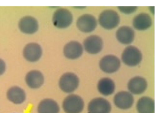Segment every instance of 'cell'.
<instances>
[{"label": "cell", "instance_id": "obj_1", "mask_svg": "<svg viewBox=\"0 0 160 113\" xmlns=\"http://www.w3.org/2000/svg\"><path fill=\"white\" fill-rule=\"evenodd\" d=\"M84 103L79 96L71 94L66 96L62 103V107L66 113H80L83 110Z\"/></svg>", "mask_w": 160, "mask_h": 113}, {"label": "cell", "instance_id": "obj_2", "mask_svg": "<svg viewBox=\"0 0 160 113\" xmlns=\"http://www.w3.org/2000/svg\"><path fill=\"white\" fill-rule=\"evenodd\" d=\"M73 16L71 12L67 9H58L54 12L52 17L53 25L59 28L68 27L72 22Z\"/></svg>", "mask_w": 160, "mask_h": 113}, {"label": "cell", "instance_id": "obj_3", "mask_svg": "<svg viewBox=\"0 0 160 113\" xmlns=\"http://www.w3.org/2000/svg\"><path fill=\"white\" fill-rule=\"evenodd\" d=\"M123 62L127 65L134 66L141 62L142 55L137 47L132 46L127 47L123 50L121 56Z\"/></svg>", "mask_w": 160, "mask_h": 113}, {"label": "cell", "instance_id": "obj_4", "mask_svg": "<svg viewBox=\"0 0 160 113\" xmlns=\"http://www.w3.org/2000/svg\"><path fill=\"white\" fill-rule=\"evenodd\" d=\"M98 21L102 27L110 29L117 26L120 22V18L115 11L111 10H106L100 14Z\"/></svg>", "mask_w": 160, "mask_h": 113}, {"label": "cell", "instance_id": "obj_5", "mask_svg": "<svg viewBox=\"0 0 160 113\" xmlns=\"http://www.w3.org/2000/svg\"><path fill=\"white\" fill-rule=\"evenodd\" d=\"M79 82V78L76 75L72 73L67 72L63 74L60 77L58 85L63 92L71 93L77 89Z\"/></svg>", "mask_w": 160, "mask_h": 113}, {"label": "cell", "instance_id": "obj_6", "mask_svg": "<svg viewBox=\"0 0 160 113\" xmlns=\"http://www.w3.org/2000/svg\"><path fill=\"white\" fill-rule=\"evenodd\" d=\"M120 65L119 59L116 56L112 55L104 56L99 62L101 69L107 73H112L116 72L119 68Z\"/></svg>", "mask_w": 160, "mask_h": 113}, {"label": "cell", "instance_id": "obj_7", "mask_svg": "<svg viewBox=\"0 0 160 113\" xmlns=\"http://www.w3.org/2000/svg\"><path fill=\"white\" fill-rule=\"evenodd\" d=\"M111 106L110 103L105 99L98 97L91 100L88 103V113H110Z\"/></svg>", "mask_w": 160, "mask_h": 113}, {"label": "cell", "instance_id": "obj_8", "mask_svg": "<svg viewBox=\"0 0 160 113\" xmlns=\"http://www.w3.org/2000/svg\"><path fill=\"white\" fill-rule=\"evenodd\" d=\"M23 55L28 61L34 62L38 61L42 55V47L38 44L30 43L27 44L23 50Z\"/></svg>", "mask_w": 160, "mask_h": 113}, {"label": "cell", "instance_id": "obj_9", "mask_svg": "<svg viewBox=\"0 0 160 113\" xmlns=\"http://www.w3.org/2000/svg\"><path fill=\"white\" fill-rule=\"evenodd\" d=\"M76 25L81 32L88 33L93 31L97 26V21L93 16L88 14L83 15L77 20Z\"/></svg>", "mask_w": 160, "mask_h": 113}, {"label": "cell", "instance_id": "obj_10", "mask_svg": "<svg viewBox=\"0 0 160 113\" xmlns=\"http://www.w3.org/2000/svg\"><path fill=\"white\" fill-rule=\"evenodd\" d=\"M113 101L117 107L121 109L126 110L132 106L134 102V98L131 93L123 91L115 94Z\"/></svg>", "mask_w": 160, "mask_h": 113}, {"label": "cell", "instance_id": "obj_11", "mask_svg": "<svg viewBox=\"0 0 160 113\" xmlns=\"http://www.w3.org/2000/svg\"><path fill=\"white\" fill-rule=\"evenodd\" d=\"M83 45L85 50L91 54L100 52L103 47V42L100 37L92 35L87 37L84 41Z\"/></svg>", "mask_w": 160, "mask_h": 113}, {"label": "cell", "instance_id": "obj_12", "mask_svg": "<svg viewBox=\"0 0 160 113\" xmlns=\"http://www.w3.org/2000/svg\"><path fill=\"white\" fill-rule=\"evenodd\" d=\"M18 26L21 32L28 34L34 33L39 27L38 23L36 19L29 16L22 17L19 21Z\"/></svg>", "mask_w": 160, "mask_h": 113}, {"label": "cell", "instance_id": "obj_13", "mask_svg": "<svg viewBox=\"0 0 160 113\" xmlns=\"http://www.w3.org/2000/svg\"><path fill=\"white\" fill-rule=\"evenodd\" d=\"M135 32L131 27L122 26L119 27L116 32V37L121 43L127 45L132 43L134 40Z\"/></svg>", "mask_w": 160, "mask_h": 113}, {"label": "cell", "instance_id": "obj_14", "mask_svg": "<svg viewBox=\"0 0 160 113\" xmlns=\"http://www.w3.org/2000/svg\"><path fill=\"white\" fill-rule=\"evenodd\" d=\"M64 56L68 58L76 59L80 57L83 52V48L79 42L72 41L64 46L63 50Z\"/></svg>", "mask_w": 160, "mask_h": 113}, {"label": "cell", "instance_id": "obj_15", "mask_svg": "<svg viewBox=\"0 0 160 113\" xmlns=\"http://www.w3.org/2000/svg\"><path fill=\"white\" fill-rule=\"evenodd\" d=\"M44 77L39 71L33 70L29 71L25 77V81L28 87L32 89L40 87L44 82Z\"/></svg>", "mask_w": 160, "mask_h": 113}, {"label": "cell", "instance_id": "obj_16", "mask_svg": "<svg viewBox=\"0 0 160 113\" xmlns=\"http://www.w3.org/2000/svg\"><path fill=\"white\" fill-rule=\"evenodd\" d=\"M6 95L8 100L15 104H22L26 97L24 90L17 86H13L9 88L7 91Z\"/></svg>", "mask_w": 160, "mask_h": 113}, {"label": "cell", "instance_id": "obj_17", "mask_svg": "<svg viewBox=\"0 0 160 113\" xmlns=\"http://www.w3.org/2000/svg\"><path fill=\"white\" fill-rule=\"evenodd\" d=\"M147 82L143 77L136 76L129 81L128 87L129 91L134 94H139L144 92L147 87Z\"/></svg>", "mask_w": 160, "mask_h": 113}, {"label": "cell", "instance_id": "obj_18", "mask_svg": "<svg viewBox=\"0 0 160 113\" xmlns=\"http://www.w3.org/2000/svg\"><path fill=\"white\" fill-rule=\"evenodd\" d=\"M59 110L57 103L52 99L49 98L41 101L37 108L38 113H58Z\"/></svg>", "mask_w": 160, "mask_h": 113}, {"label": "cell", "instance_id": "obj_19", "mask_svg": "<svg viewBox=\"0 0 160 113\" xmlns=\"http://www.w3.org/2000/svg\"><path fill=\"white\" fill-rule=\"evenodd\" d=\"M152 20L148 14L142 13L135 16L132 21L133 25L136 29L144 30L149 28L152 25Z\"/></svg>", "mask_w": 160, "mask_h": 113}, {"label": "cell", "instance_id": "obj_20", "mask_svg": "<svg viewBox=\"0 0 160 113\" xmlns=\"http://www.w3.org/2000/svg\"><path fill=\"white\" fill-rule=\"evenodd\" d=\"M137 110L139 113H154V102L150 97L143 96L138 101Z\"/></svg>", "mask_w": 160, "mask_h": 113}, {"label": "cell", "instance_id": "obj_21", "mask_svg": "<svg viewBox=\"0 0 160 113\" xmlns=\"http://www.w3.org/2000/svg\"><path fill=\"white\" fill-rule=\"evenodd\" d=\"M98 89L99 91L103 95L108 96L112 94L114 91L115 83L110 78H103L98 81Z\"/></svg>", "mask_w": 160, "mask_h": 113}, {"label": "cell", "instance_id": "obj_22", "mask_svg": "<svg viewBox=\"0 0 160 113\" xmlns=\"http://www.w3.org/2000/svg\"><path fill=\"white\" fill-rule=\"evenodd\" d=\"M120 11L125 14H130L135 12L137 9V7H118Z\"/></svg>", "mask_w": 160, "mask_h": 113}, {"label": "cell", "instance_id": "obj_23", "mask_svg": "<svg viewBox=\"0 0 160 113\" xmlns=\"http://www.w3.org/2000/svg\"><path fill=\"white\" fill-rule=\"evenodd\" d=\"M6 69V65L4 61L0 58V76L3 74Z\"/></svg>", "mask_w": 160, "mask_h": 113}]
</instances>
